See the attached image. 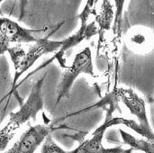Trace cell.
<instances>
[{
	"label": "cell",
	"mask_w": 154,
	"mask_h": 153,
	"mask_svg": "<svg viewBox=\"0 0 154 153\" xmlns=\"http://www.w3.org/2000/svg\"><path fill=\"white\" fill-rule=\"evenodd\" d=\"M46 73L33 85L28 98L21 106L18 111L12 113L6 124L0 130V152L5 151L15 133L28 121H35L40 111L43 109L42 86Z\"/></svg>",
	"instance_id": "obj_1"
},
{
	"label": "cell",
	"mask_w": 154,
	"mask_h": 153,
	"mask_svg": "<svg viewBox=\"0 0 154 153\" xmlns=\"http://www.w3.org/2000/svg\"><path fill=\"white\" fill-rule=\"evenodd\" d=\"M32 43L33 44L30 45L26 49H23V46L17 44L16 46L10 47L7 50L14 69L12 84L13 92H14L16 89L17 82L23 74L25 73L31 67H32L42 55L55 52L62 46V41H51L48 39V36L38 39L37 41Z\"/></svg>",
	"instance_id": "obj_2"
},
{
	"label": "cell",
	"mask_w": 154,
	"mask_h": 153,
	"mask_svg": "<svg viewBox=\"0 0 154 153\" xmlns=\"http://www.w3.org/2000/svg\"><path fill=\"white\" fill-rule=\"evenodd\" d=\"M116 108L112 106H110L106 115L105 122L97 128L92 133L90 138L84 141L82 143H80L74 151L75 153H124L125 151V149H123L121 146L115 147V148H105L103 145V139L104 135L106 132V130L109 127L115 126V125H126L127 127L133 129L134 132H136L138 134H141L143 137H146L147 134L143 131V129L141 127L139 124H137L135 121L125 119L122 117H114L113 112Z\"/></svg>",
	"instance_id": "obj_3"
},
{
	"label": "cell",
	"mask_w": 154,
	"mask_h": 153,
	"mask_svg": "<svg viewBox=\"0 0 154 153\" xmlns=\"http://www.w3.org/2000/svg\"><path fill=\"white\" fill-rule=\"evenodd\" d=\"M60 81L57 87V102L58 105L64 97L69 96L75 80L80 74H88L95 78L94 65L92 60V52L89 47H85L81 51L75 55L70 66L65 67Z\"/></svg>",
	"instance_id": "obj_4"
},
{
	"label": "cell",
	"mask_w": 154,
	"mask_h": 153,
	"mask_svg": "<svg viewBox=\"0 0 154 153\" xmlns=\"http://www.w3.org/2000/svg\"><path fill=\"white\" fill-rule=\"evenodd\" d=\"M105 99L106 100V102H114L116 104L119 101L122 102L127 107L129 112L138 119L139 124L144 132L153 139V132L149 124L145 101L139 96L134 89L116 87L112 91V93L107 95Z\"/></svg>",
	"instance_id": "obj_5"
},
{
	"label": "cell",
	"mask_w": 154,
	"mask_h": 153,
	"mask_svg": "<svg viewBox=\"0 0 154 153\" xmlns=\"http://www.w3.org/2000/svg\"><path fill=\"white\" fill-rule=\"evenodd\" d=\"M44 29H27L7 17H0V57L7 52L12 44H22L37 41L34 33L47 31Z\"/></svg>",
	"instance_id": "obj_6"
},
{
	"label": "cell",
	"mask_w": 154,
	"mask_h": 153,
	"mask_svg": "<svg viewBox=\"0 0 154 153\" xmlns=\"http://www.w3.org/2000/svg\"><path fill=\"white\" fill-rule=\"evenodd\" d=\"M51 128L45 124L31 126L8 151L0 153H34L51 134Z\"/></svg>",
	"instance_id": "obj_7"
},
{
	"label": "cell",
	"mask_w": 154,
	"mask_h": 153,
	"mask_svg": "<svg viewBox=\"0 0 154 153\" xmlns=\"http://www.w3.org/2000/svg\"><path fill=\"white\" fill-rule=\"evenodd\" d=\"M120 135L125 144L132 151H140L144 153H154V141L148 139H138L125 131L119 129Z\"/></svg>",
	"instance_id": "obj_8"
},
{
	"label": "cell",
	"mask_w": 154,
	"mask_h": 153,
	"mask_svg": "<svg viewBox=\"0 0 154 153\" xmlns=\"http://www.w3.org/2000/svg\"><path fill=\"white\" fill-rule=\"evenodd\" d=\"M116 6V14L114 19L113 32L116 38H120L122 34V23H123V12L125 0H114Z\"/></svg>",
	"instance_id": "obj_9"
},
{
	"label": "cell",
	"mask_w": 154,
	"mask_h": 153,
	"mask_svg": "<svg viewBox=\"0 0 154 153\" xmlns=\"http://www.w3.org/2000/svg\"><path fill=\"white\" fill-rule=\"evenodd\" d=\"M42 153H75L74 151H66L61 149L52 139L51 134L46 137L42 148Z\"/></svg>",
	"instance_id": "obj_10"
},
{
	"label": "cell",
	"mask_w": 154,
	"mask_h": 153,
	"mask_svg": "<svg viewBox=\"0 0 154 153\" xmlns=\"http://www.w3.org/2000/svg\"><path fill=\"white\" fill-rule=\"evenodd\" d=\"M4 1H5V0H0V4H1V2H4ZM18 1L21 4V15H20L19 18H20V20H22V18H23V16L24 14V8H25L27 0H18ZM0 14H1V12H0Z\"/></svg>",
	"instance_id": "obj_11"
},
{
	"label": "cell",
	"mask_w": 154,
	"mask_h": 153,
	"mask_svg": "<svg viewBox=\"0 0 154 153\" xmlns=\"http://www.w3.org/2000/svg\"><path fill=\"white\" fill-rule=\"evenodd\" d=\"M132 151H132L131 149H128V150H125V151L124 153H132Z\"/></svg>",
	"instance_id": "obj_12"
}]
</instances>
